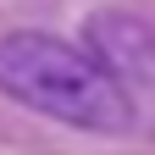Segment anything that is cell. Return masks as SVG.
<instances>
[{"label":"cell","mask_w":155,"mask_h":155,"mask_svg":"<svg viewBox=\"0 0 155 155\" xmlns=\"http://www.w3.org/2000/svg\"><path fill=\"white\" fill-rule=\"evenodd\" d=\"M0 94L61 127L127 133L139 122L133 89L89 45H67L55 33H6L0 39Z\"/></svg>","instance_id":"obj_1"},{"label":"cell","mask_w":155,"mask_h":155,"mask_svg":"<svg viewBox=\"0 0 155 155\" xmlns=\"http://www.w3.org/2000/svg\"><path fill=\"white\" fill-rule=\"evenodd\" d=\"M83 45L122 78L127 89H155V28L133 11H94L83 22Z\"/></svg>","instance_id":"obj_2"}]
</instances>
